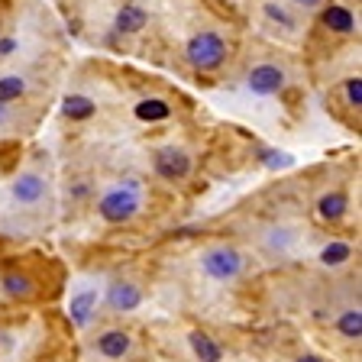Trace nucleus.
<instances>
[{
	"instance_id": "obj_1",
	"label": "nucleus",
	"mask_w": 362,
	"mask_h": 362,
	"mask_svg": "<svg viewBox=\"0 0 362 362\" xmlns=\"http://www.w3.org/2000/svg\"><path fill=\"white\" fill-rule=\"evenodd\" d=\"M143 201H146V188L139 178L113 181L98 201V217L104 223H127V220H133L143 211Z\"/></svg>"
},
{
	"instance_id": "obj_2",
	"label": "nucleus",
	"mask_w": 362,
	"mask_h": 362,
	"mask_svg": "<svg viewBox=\"0 0 362 362\" xmlns=\"http://www.w3.org/2000/svg\"><path fill=\"white\" fill-rule=\"evenodd\" d=\"M201 272L211 281H220V285H230L246 272V256H243L236 246H226V243H217V246H207L197 259Z\"/></svg>"
},
{
	"instance_id": "obj_3",
	"label": "nucleus",
	"mask_w": 362,
	"mask_h": 362,
	"mask_svg": "<svg viewBox=\"0 0 362 362\" xmlns=\"http://www.w3.org/2000/svg\"><path fill=\"white\" fill-rule=\"evenodd\" d=\"M185 59L197 68V71H214L226 62V42L220 33H197V36L188 39L185 45Z\"/></svg>"
},
{
	"instance_id": "obj_4",
	"label": "nucleus",
	"mask_w": 362,
	"mask_h": 362,
	"mask_svg": "<svg viewBox=\"0 0 362 362\" xmlns=\"http://www.w3.org/2000/svg\"><path fill=\"white\" fill-rule=\"evenodd\" d=\"M152 168H156V175L162 181H185L191 172H194V158L188 156L185 149H178V146H162V149H156V156H152Z\"/></svg>"
},
{
	"instance_id": "obj_5",
	"label": "nucleus",
	"mask_w": 362,
	"mask_h": 362,
	"mask_svg": "<svg viewBox=\"0 0 362 362\" xmlns=\"http://www.w3.org/2000/svg\"><path fill=\"white\" fill-rule=\"evenodd\" d=\"M10 197L20 207H36V204H42L49 197V178L42 172H36V168H26V172H20L10 181Z\"/></svg>"
},
{
	"instance_id": "obj_6",
	"label": "nucleus",
	"mask_w": 362,
	"mask_h": 362,
	"mask_svg": "<svg viewBox=\"0 0 362 362\" xmlns=\"http://www.w3.org/2000/svg\"><path fill=\"white\" fill-rule=\"evenodd\" d=\"M98 304H100V288L98 285H78L68 298V317L75 327H88L98 314Z\"/></svg>"
},
{
	"instance_id": "obj_7",
	"label": "nucleus",
	"mask_w": 362,
	"mask_h": 362,
	"mask_svg": "<svg viewBox=\"0 0 362 362\" xmlns=\"http://www.w3.org/2000/svg\"><path fill=\"white\" fill-rule=\"evenodd\" d=\"M246 88L252 90V94H259V98L279 94V90L285 88V71H281V65H275V62H262V65H256L246 75Z\"/></svg>"
},
{
	"instance_id": "obj_8",
	"label": "nucleus",
	"mask_w": 362,
	"mask_h": 362,
	"mask_svg": "<svg viewBox=\"0 0 362 362\" xmlns=\"http://www.w3.org/2000/svg\"><path fill=\"white\" fill-rule=\"evenodd\" d=\"M104 298H107V308L110 310H117V314H129V310H136L139 304H143V288L136 285V281H129V279H117V281L107 285Z\"/></svg>"
},
{
	"instance_id": "obj_9",
	"label": "nucleus",
	"mask_w": 362,
	"mask_h": 362,
	"mask_svg": "<svg viewBox=\"0 0 362 362\" xmlns=\"http://www.w3.org/2000/svg\"><path fill=\"white\" fill-rule=\"evenodd\" d=\"M298 243V233L285 223H272L259 233V246L269 252V256H288V249Z\"/></svg>"
},
{
	"instance_id": "obj_10",
	"label": "nucleus",
	"mask_w": 362,
	"mask_h": 362,
	"mask_svg": "<svg viewBox=\"0 0 362 362\" xmlns=\"http://www.w3.org/2000/svg\"><path fill=\"white\" fill-rule=\"evenodd\" d=\"M349 214V197L346 191H327V194L317 197V217L327 220V223H337Z\"/></svg>"
},
{
	"instance_id": "obj_11",
	"label": "nucleus",
	"mask_w": 362,
	"mask_h": 362,
	"mask_svg": "<svg viewBox=\"0 0 362 362\" xmlns=\"http://www.w3.org/2000/svg\"><path fill=\"white\" fill-rule=\"evenodd\" d=\"M94 346H98V353L104 359H123L129 353V346H133V337L127 330H104Z\"/></svg>"
},
{
	"instance_id": "obj_12",
	"label": "nucleus",
	"mask_w": 362,
	"mask_h": 362,
	"mask_svg": "<svg viewBox=\"0 0 362 362\" xmlns=\"http://www.w3.org/2000/svg\"><path fill=\"white\" fill-rule=\"evenodd\" d=\"M146 23H149V13H146L143 7H136V4H127V7L117 10L113 26H117V33H123V36H136V33L146 30Z\"/></svg>"
},
{
	"instance_id": "obj_13",
	"label": "nucleus",
	"mask_w": 362,
	"mask_h": 362,
	"mask_svg": "<svg viewBox=\"0 0 362 362\" xmlns=\"http://www.w3.org/2000/svg\"><path fill=\"white\" fill-rule=\"evenodd\" d=\"M320 23H324L330 33H339V36H346V33L356 30V16L349 7H339V4H333V7H327L324 13H320Z\"/></svg>"
},
{
	"instance_id": "obj_14",
	"label": "nucleus",
	"mask_w": 362,
	"mask_h": 362,
	"mask_svg": "<svg viewBox=\"0 0 362 362\" xmlns=\"http://www.w3.org/2000/svg\"><path fill=\"white\" fill-rule=\"evenodd\" d=\"M188 343H191V349H194V356L201 362H223V349H220V343L214 337H207L204 330H191Z\"/></svg>"
},
{
	"instance_id": "obj_15",
	"label": "nucleus",
	"mask_w": 362,
	"mask_h": 362,
	"mask_svg": "<svg viewBox=\"0 0 362 362\" xmlns=\"http://www.w3.org/2000/svg\"><path fill=\"white\" fill-rule=\"evenodd\" d=\"M136 120H143V123H162L172 117V107H168V100L162 98H146L136 104Z\"/></svg>"
},
{
	"instance_id": "obj_16",
	"label": "nucleus",
	"mask_w": 362,
	"mask_h": 362,
	"mask_svg": "<svg viewBox=\"0 0 362 362\" xmlns=\"http://www.w3.org/2000/svg\"><path fill=\"white\" fill-rule=\"evenodd\" d=\"M0 288L7 298H33L36 294V281L30 275H23V272H7L4 279H0Z\"/></svg>"
},
{
	"instance_id": "obj_17",
	"label": "nucleus",
	"mask_w": 362,
	"mask_h": 362,
	"mask_svg": "<svg viewBox=\"0 0 362 362\" xmlns=\"http://www.w3.org/2000/svg\"><path fill=\"white\" fill-rule=\"evenodd\" d=\"M94 110H98V104L90 98H84V94H68V98L62 100V113H65L68 120H90Z\"/></svg>"
},
{
	"instance_id": "obj_18",
	"label": "nucleus",
	"mask_w": 362,
	"mask_h": 362,
	"mask_svg": "<svg viewBox=\"0 0 362 362\" xmlns=\"http://www.w3.org/2000/svg\"><path fill=\"white\" fill-rule=\"evenodd\" d=\"M337 330L343 333L346 339H356V343H359V337H362V310L359 308H346L343 314L337 317Z\"/></svg>"
},
{
	"instance_id": "obj_19",
	"label": "nucleus",
	"mask_w": 362,
	"mask_h": 362,
	"mask_svg": "<svg viewBox=\"0 0 362 362\" xmlns=\"http://www.w3.org/2000/svg\"><path fill=\"white\" fill-rule=\"evenodd\" d=\"M26 94V78L23 75H4L0 78V104H13Z\"/></svg>"
},
{
	"instance_id": "obj_20",
	"label": "nucleus",
	"mask_w": 362,
	"mask_h": 362,
	"mask_svg": "<svg viewBox=\"0 0 362 362\" xmlns=\"http://www.w3.org/2000/svg\"><path fill=\"white\" fill-rule=\"evenodd\" d=\"M349 256H353V246H349V243H339V240L327 243V246L320 249V262L324 265H346Z\"/></svg>"
},
{
	"instance_id": "obj_21",
	"label": "nucleus",
	"mask_w": 362,
	"mask_h": 362,
	"mask_svg": "<svg viewBox=\"0 0 362 362\" xmlns=\"http://www.w3.org/2000/svg\"><path fill=\"white\" fill-rule=\"evenodd\" d=\"M262 13L269 16L272 23H279V26H285V30H294V16L288 13L285 7H279V4H272V0H269V4H262Z\"/></svg>"
},
{
	"instance_id": "obj_22",
	"label": "nucleus",
	"mask_w": 362,
	"mask_h": 362,
	"mask_svg": "<svg viewBox=\"0 0 362 362\" xmlns=\"http://www.w3.org/2000/svg\"><path fill=\"white\" fill-rule=\"evenodd\" d=\"M343 90H346V104L359 110L362 107V78H349V81L343 84Z\"/></svg>"
},
{
	"instance_id": "obj_23",
	"label": "nucleus",
	"mask_w": 362,
	"mask_h": 362,
	"mask_svg": "<svg viewBox=\"0 0 362 362\" xmlns=\"http://www.w3.org/2000/svg\"><path fill=\"white\" fill-rule=\"evenodd\" d=\"M262 162L269 168H281V165H291V156H285V152H275V149H262Z\"/></svg>"
},
{
	"instance_id": "obj_24",
	"label": "nucleus",
	"mask_w": 362,
	"mask_h": 362,
	"mask_svg": "<svg viewBox=\"0 0 362 362\" xmlns=\"http://www.w3.org/2000/svg\"><path fill=\"white\" fill-rule=\"evenodd\" d=\"M16 49V39H0V55H10Z\"/></svg>"
},
{
	"instance_id": "obj_25",
	"label": "nucleus",
	"mask_w": 362,
	"mask_h": 362,
	"mask_svg": "<svg viewBox=\"0 0 362 362\" xmlns=\"http://www.w3.org/2000/svg\"><path fill=\"white\" fill-rule=\"evenodd\" d=\"M294 7H301V10H310V7H320L324 0H291Z\"/></svg>"
},
{
	"instance_id": "obj_26",
	"label": "nucleus",
	"mask_w": 362,
	"mask_h": 362,
	"mask_svg": "<svg viewBox=\"0 0 362 362\" xmlns=\"http://www.w3.org/2000/svg\"><path fill=\"white\" fill-rule=\"evenodd\" d=\"M10 123V104H0V129Z\"/></svg>"
},
{
	"instance_id": "obj_27",
	"label": "nucleus",
	"mask_w": 362,
	"mask_h": 362,
	"mask_svg": "<svg viewBox=\"0 0 362 362\" xmlns=\"http://www.w3.org/2000/svg\"><path fill=\"white\" fill-rule=\"evenodd\" d=\"M294 362H327V359H320V356H301V359H294Z\"/></svg>"
}]
</instances>
